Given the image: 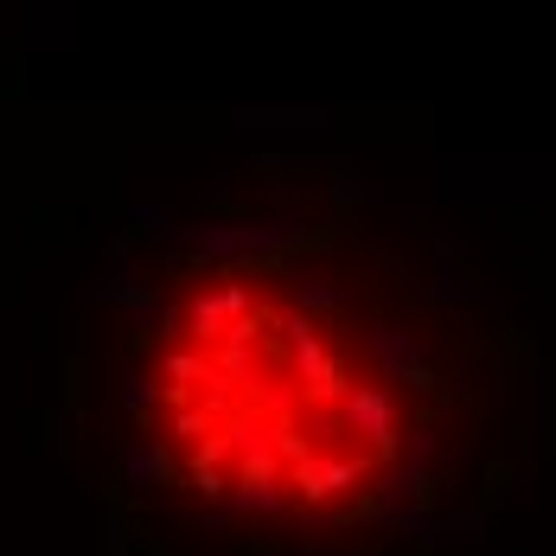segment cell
<instances>
[{"mask_svg":"<svg viewBox=\"0 0 556 556\" xmlns=\"http://www.w3.org/2000/svg\"><path fill=\"white\" fill-rule=\"evenodd\" d=\"M110 429L179 556H435L544 435V352L352 161H263L135 276Z\"/></svg>","mask_w":556,"mask_h":556,"instance_id":"obj_1","label":"cell"}]
</instances>
